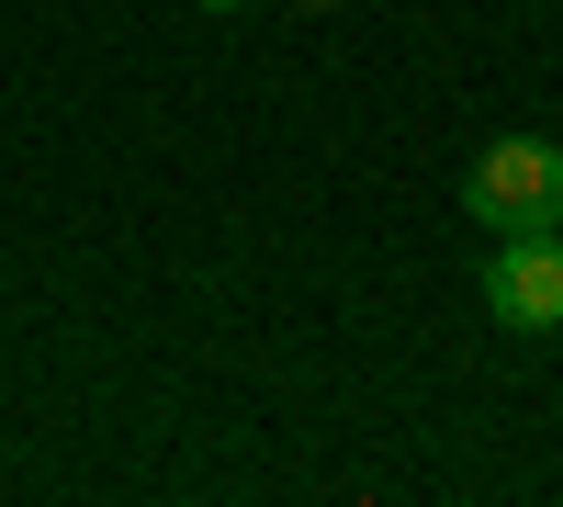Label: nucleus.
Returning <instances> with one entry per match:
<instances>
[{
    "mask_svg": "<svg viewBox=\"0 0 563 507\" xmlns=\"http://www.w3.org/2000/svg\"><path fill=\"white\" fill-rule=\"evenodd\" d=\"M192 12H249V0H192Z\"/></svg>",
    "mask_w": 563,
    "mask_h": 507,
    "instance_id": "7ed1b4c3",
    "label": "nucleus"
},
{
    "mask_svg": "<svg viewBox=\"0 0 563 507\" xmlns=\"http://www.w3.org/2000/svg\"><path fill=\"white\" fill-rule=\"evenodd\" d=\"M305 12H339V0H305Z\"/></svg>",
    "mask_w": 563,
    "mask_h": 507,
    "instance_id": "20e7f679",
    "label": "nucleus"
},
{
    "mask_svg": "<svg viewBox=\"0 0 563 507\" xmlns=\"http://www.w3.org/2000/svg\"><path fill=\"white\" fill-rule=\"evenodd\" d=\"M462 214H474L485 238H541V225H563V147H541V135H496V147H474V169H462Z\"/></svg>",
    "mask_w": 563,
    "mask_h": 507,
    "instance_id": "f257e3e1",
    "label": "nucleus"
},
{
    "mask_svg": "<svg viewBox=\"0 0 563 507\" xmlns=\"http://www.w3.org/2000/svg\"><path fill=\"white\" fill-rule=\"evenodd\" d=\"M485 316L519 339H552L563 328V225H541V238H507L485 260Z\"/></svg>",
    "mask_w": 563,
    "mask_h": 507,
    "instance_id": "f03ea898",
    "label": "nucleus"
}]
</instances>
